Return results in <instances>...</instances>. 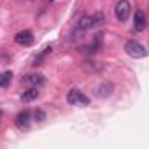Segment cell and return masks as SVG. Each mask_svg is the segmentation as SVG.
I'll return each instance as SVG.
<instances>
[{"instance_id": "8", "label": "cell", "mask_w": 149, "mask_h": 149, "mask_svg": "<svg viewBox=\"0 0 149 149\" xmlns=\"http://www.w3.org/2000/svg\"><path fill=\"white\" fill-rule=\"evenodd\" d=\"M112 91H114V84H112V83H102V84L95 90L97 97H100V98L111 97V95H112Z\"/></svg>"}, {"instance_id": "12", "label": "cell", "mask_w": 149, "mask_h": 149, "mask_svg": "<svg viewBox=\"0 0 149 149\" xmlns=\"http://www.w3.org/2000/svg\"><path fill=\"white\" fill-rule=\"evenodd\" d=\"M93 18V26H102L104 23H105V16L102 14V13H97L95 16H91Z\"/></svg>"}, {"instance_id": "3", "label": "cell", "mask_w": 149, "mask_h": 149, "mask_svg": "<svg viewBox=\"0 0 149 149\" xmlns=\"http://www.w3.org/2000/svg\"><path fill=\"white\" fill-rule=\"evenodd\" d=\"M67 102L70 105H88L90 104V98L81 90H70L68 95H67Z\"/></svg>"}, {"instance_id": "11", "label": "cell", "mask_w": 149, "mask_h": 149, "mask_svg": "<svg viewBox=\"0 0 149 149\" xmlns=\"http://www.w3.org/2000/svg\"><path fill=\"white\" fill-rule=\"evenodd\" d=\"M11 79H13V72L11 70H6L0 74V88H7L11 84Z\"/></svg>"}, {"instance_id": "6", "label": "cell", "mask_w": 149, "mask_h": 149, "mask_svg": "<svg viewBox=\"0 0 149 149\" xmlns=\"http://www.w3.org/2000/svg\"><path fill=\"white\" fill-rule=\"evenodd\" d=\"M147 26V19H146V14L144 11H135V16H133V28L137 32H144Z\"/></svg>"}, {"instance_id": "7", "label": "cell", "mask_w": 149, "mask_h": 149, "mask_svg": "<svg viewBox=\"0 0 149 149\" xmlns=\"http://www.w3.org/2000/svg\"><path fill=\"white\" fill-rule=\"evenodd\" d=\"M30 121H32V114H30L28 111L19 112L18 118H16V125H18V128H21V130H26V128L30 126Z\"/></svg>"}, {"instance_id": "10", "label": "cell", "mask_w": 149, "mask_h": 149, "mask_svg": "<svg viewBox=\"0 0 149 149\" xmlns=\"http://www.w3.org/2000/svg\"><path fill=\"white\" fill-rule=\"evenodd\" d=\"M90 28H93V18L91 16H83L81 21H79V30L81 32H86Z\"/></svg>"}, {"instance_id": "5", "label": "cell", "mask_w": 149, "mask_h": 149, "mask_svg": "<svg viewBox=\"0 0 149 149\" xmlns=\"http://www.w3.org/2000/svg\"><path fill=\"white\" fill-rule=\"evenodd\" d=\"M14 40H16V44H19V46H32L33 44V33L30 32V30H23V32H18L16 33V37H14Z\"/></svg>"}, {"instance_id": "2", "label": "cell", "mask_w": 149, "mask_h": 149, "mask_svg": "<svg viewBox=\"0 0 149 149\" xmlns=\"http://www.w3.org/2000/svg\"><path fill=\"white\" fill-rule=\"evenodd\" d=\"M125 51H126L132 58H144V56L147 54L146 47H144L140 42H137V40H128V42L125 44Z\"/></svg>"}, {"instance_id": "1", "label": "cell", "mask_w": 149, "mask_h": 149, "mask_svg": "<svg viewBox=\"0 0 149 149\" xmlns=\"http://www.w3.org/2000/svg\"><path fill=\"white\" fill-rule=\"evenodd\" d=\"M130 13H132V6H130L128 0H118V4H116V7H114V16H116V19L123 23V21L128 19Z\"/></svg>"}, {"instance_id": "14", "label": "cell", "mask_w": 149, "mask_h": 149, "mask_svg": "<svg viewBox=\"0 0 149 149\" xmlns=\"http://www.w3.org/2000/svg\"><path fill=\"white\" fill-rule=\"evenodd\" d=\"M0 116H2V111H0Z\"/></svg>"}, {"instance_id": "4", "label": "cell", "mask_w": 149, "mask_h": 149, "mask_svg": "<svg viewBox=\"0 0 149 149\" xmlns=\"http://www.w3.org/2000/svg\"><path fill=\"white\" fill-rule=\"evenodd\" d=\"M21 83L26 84V86H30V88H39V86H42L46 83V77L42 76V74L33 72V74H26V76L21 79Z\"/></svg>"}, {"instance_id": "13", "label": "cell", "mask_w": 149, "mask_h": 149, "mask_svg": "<svg viewBox=\"0 0 149 149\" xmlns=\"http://www.w3.org/2000/svg\"><path fill=\"white\" fill-rule=\"evenodd\" d=\"M33 119H35L37 123H42V121L46 119V114H44V111H35V112H33Z\"/></svg>"}, {"instance_id": "9", "label": "cell", "mask_w": 149, "mask_h": 149, "mask_svg": "<svg viewBox=\"0 0 149 149\" xmlns=\"http://www.w3.org/2000/svg\"><path fill=\"white\" fill-rule=\"evenodd\" d=\"M37 98H39V90H37V88H30V90L23 91V95H21V102H25V104L33 102V100H37Z\"/></svg>"}]
</instances>
